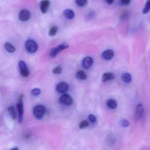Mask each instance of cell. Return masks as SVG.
<instances>
[{
	"label": "cell",
	"instance_id": "obj_1",
	"mask_svg": "<svg viewBox=\"0 0 150 150\" xmlns=\"http://www.w3.org/2000/svg\"><path fill=\"white\" fill-rule=\"evenodd\" d=\"M45 111V108L43 105H36L34 108V115L37 119H41L44 116Z\"/></svg>",
	"mask_w": 150,
	"mask_h": 150
},
{
	"label": "cell",
	"instance_id": "obj_2",
	"mask_svg": "<svg viewBox=\"0 0 150 150\" xmlns=\"http://www.w3.org/2000/svg\"><path fill=\"white\" fill-rule=\"evenodd\" d=\"M25 47L27 50L31 53L36 52L38 49L37 43L35 41L31 40L27 41L25 43Z\"/></svg>",
	"mask_w": 150,
	"mask_h": 150
},
{
	"label": "cell",
	"instance_id": "obj_3",
	"mask_svg": "<svg viewBox=\"0 0 150 150\" xmlns=\"http://www.w3.org/2000/svg\"><path fill=\"white\" fill-rule=\"evenodd\" d=\"M69 46L68 44L66 43H63V44H61L56 48H53L50 52V56L52 57H54L56 56L58 54L59 52L63 50L69 48Z\"/></svg>",
	"mask_w": 150,
	"mask_h": 150
},
{
	"label": "cell",
	"instance_id": "obj_4",
	"mask_svg": "<svg viewBox=\"0 0 150 150\" xmlns=\"http://www.w3.org/2000/svg\"><path fill=\"white\" fill-rule=\"evenodd\" d=\"M23 95H21L20 96L19 98L18 104H17V108H18V112H19V122L21 123L22 120L23 113Z\"/></svg>",
	"mask_w": 150,
	"mask_h": 150
},
{
	"label": "cell",
	"instance_id": "obj_5",
	"mask_svg": "<svg viewBox=\"0 0 150 150\" xmlns=\"http://www.w3.org/2000/svg\"><path fill=\"white\" fill-rule=\"evenodd\" d=\"M19 67L22 76L23 77H27L29 75V71L26 65V64L23 61H20L19 62Z\"/></svg>",
	"mask_w": 150,
	"mask_h": 150
},
{
	"label": "cell",
	"instance_id": "obj_6",
	"mask_svg": "<svg viewBox=\"0 0 150 150\" xmlns=\"http://www.w3.org/2000/svg\"><path fill=\"white\" fill-rule=\"evenodd\" d=\"M59 102L61 104L64 105H70L72 104V99L70 96L67 94H65L60 97Z\"/></svg>",
	"mask_w": 150,
	"mask_h": 150
},
{
	"label": "cell",
	"instance_id": "obj_7",
	"mask_svg": "<svg viewBox=\"0 0 150 150\" xmlns=\"http://www.w3.org/2000/svg\"><path fill=\"white\" fill-rule=\"evenodd\" d=\"M50 5L49 0H42L40 4V9L43 14H45L48 12V9Z\"/></svg>",
	"mask_w": 150,
	"mask_h": 150
},
{
	"label": "cell",
	"instance_id": "obj_8",
	"mask_svg": "<svg viewBox=\"0 0 150 150\" xmlns=\"http://www.w3.org/2000/svg\"><path fill=\"white\" fill-rule=\"evenodd\" d=\"M30 13L27 9H23L20 13L19 17L20 20L22 21H27L30 18Z\"/></svg>",
	"mask_w": 150,
	"mask_h": 150
},
{
	"label": "cell",
	"instance_id": "obj_9",
	"mask_svg": "<svg viewBox=\"0 0 150 150\" xmlns=\"http://www.w3.org/2000/svg\"><path fill=\"white\" fill-rule=\"evenodd\" d=\"M144 112V108L143 105L141 104H138L137 106L135 111V118L137 120L140 119Z\"/></svg>",
	"mask_w": 150,
	"mask_h": 150
},
{
	"label": "cell",
	"instance_id": "obj_10",
	"mask_svg": "<svg viewBox=\"0 0 150 150\" xmlns=\"http://www.w3.org/2000/svg\"><path fill=\"white\" fill-rule=\"evenodd\" d=\"M69 85L66 83L62 82L58 83L56 87V90L60 93H64L68 90Z\"/></svg>",
	"mask_w": 150,
	"mask_h": 150
},
{
	"label": "cell",
	"instance_id": "obj_11",
	"mask_svg": "<svg viewBox=\"0 0 150 150\" xmlns=\"http://www.w3.org/2000/svg\"><path fill=\"white\" fill-rule=\"evenodd\" d=\"M93 60L90 57H85L82 62V66L83 68L88 69L91 67L93 64Z\"/></svg>",
	"mask_w": 150,
	"mask_h": 150
},
{
	"label": "cell",
	"instance_id": "obj_12",
	"mask_svg": "<svg viewBox=\"0 0 150 150\" xmlns=\"http://www.w3.org/2000/svg\"><path fill=\"white\" fill-rule=\"evenodd\" d=\"M63 15L64 17L68 20H72L75 17V13L71 9H65L64 11Z\"/></svg>",
	"mask_w": 150,
	"mask_h": 150
},
{
	"label": "cell",
	"instance_id": "obj_13",
	"mask_svg": "<svg viewBox=\"0 0 150 150\" xmlns=\"http://www.w3.org/2000/svg\"><path fill=\"white\" fill-rule=\"evenodd\" d=\"M114 53L111 50H107L102 53V57L105 60H109L113 58Z\"/></svg>",
	"mask_w": 150,
	"mask_h": 150
},
{
	"label": "cell",
	"instance_id": "obj_14",
	"mask_svg": "<svg viewBox=\"0 0 150 150\" xmlns=\"http://www.w3.org/2000/svg\"><path fill=\"white\" fill-rule=\"evenodd\" d=\"M115 78V76L111 72H106L103 75L102 81L103 82H106L108 81L113 80Z\"/></svg>",
	"mask_w": 150,
	"mask_h": 150
},
{
	"label": "cell",
	"instance_id": "obj_15",
	"mask_svg": "<svg viewBox=\"0 0 150 150\" xmlns=\"http://www.w3.org/2000/svg\"><path fill=\"white\" fill-rule=\"evenodd\" d=\"M122 79L124 82L130 83L132 81V77L130 74L128 73H124L122 74Z\"/></svg>",
	"mask_w": 150,
	"mask_h": 150
},
{
	"label": "cell",
	"instance_id": "obj_16",
	"mask_svg": "<svg viewBox=\"0 0 150 150\" xmlns=\"http://www.w3.org/2000/svg\"><path fill=\"white\" fill-rule=\"evenodd\" d=\"M107 104L108 107L111 109H116L117 106V103L113 99H111L108 100Z\"/></svg>",
	"mask_w": 150,
	"mask_h": 150
},
{
	"label": "cell",
	"instance_id": "obj_17",
	"mask_svg": "<svg viewBox=\"0 0 150 150\" xmlns=\"http://www.w3.org/2000/svg\"><path fill=\"white\" fill-rule=\"evenodd\" d=\"M6 49L9 53H13L16 50L15 48L10 43H7L5 45Z\"/></svg>",
	"mask_w": 150,
	"mask_h": 150
},
{
	"label": "cell",
	"instance_id": "obj_18",
	"mask_svg": "<svg viewBox=\"0 0 150 150\" xmlns=\"http://www.w3.org/2000/svg\"><path fill=\"white\" fill-rule=\"evenodd\" d=\"M76 76L78 79L84 80L87 78V75L84 71L82 70L79 71L76 74Z\"/></svg>",
	"mask_w": 150,
	"mask_h": 150
},
{
	"label": "cell",
	"instance_id": "obj_19",
	"mask_svg": "<svg viewBox=\"0 0 150 150\" xmlns=\"http://www.w3.org/2000/svg\"><path fill=\"white\" fill-rule=\"evenodd\" d=\"M150 11V0H147L143 10V13L146 14Z\"/></svg>",
	"mask_w": 150,
	"mask_h": 150
},
{
	"label": "cell",
	"instance_id": "obj_20",
	"mask_svg": "<svg viewBox=\"0 0 150 150\" xmlns=\"http://www.w3.org/2000/svg\"><path fill=\"white\" fill-rule=\"evenodd\" d=\"M58 28L56 26L52 27L49 31V35L50 36H55L56 34Z\"/></svg>",
	"mask_w": 150,
	"mask_h": 150
},
{
	"label": "cell",
	"instance_id": "obj_21",
	"mask_svg": "<svg viewBox=\"0 0 150 150\" xmlns=\"http://www.w3.org/2000/svg\"><path fill=\"white\" fill-rule=\"evenodd\" d=\"M8 111L9 113L11 114L13 119H15L16 118V116L14 108L13 106H10L8 108Z\"/></svg>",
	"mask_w": 150,
	"mask_h": 150
},
{
	"label": "cell",
	"instance_id": "obj_22",
	"mask_svg": "<svg viewBox=\"0 0 150 150\" xmlns=\"http://www.w3.org/2000/svg\"><path fill=\"white\" fill-rule=\"evenodd\" d=\"M76 2L78 6L82 7L87 4V0H76Z\"/></svg>",
	"mask_w": 150,
	"mask_h": 150
},
{
	"label": "cell",
	"instance_id": "obj_23",
	"mask_svg": "<svg viewBox=\"0 0 150 150\" xmlns=\"http://www.w3.org/2000/svg\"><path fill=\"white\" fill-rule=\"evenodd\" d=\"M40 93H41V90L39 88L34 89L31 91V94L35 96L39 95Z\"/></svg>",
	"mask_w": 150,
	"mask_h": 150
},
{
	"label": "cell",
	"instance_id": "obj_24",
	"mask_svg": "<svg viewBox=\"0 0 150 150\" xmlns=\"http://www.w3.org/2000/svg\"><path fill=\"white\" fill-rule=\"evenodd\" d=\"M62 72V69L60 66L55 67L53 70V73L55 74H60Z\"/></svg>",
	"mask_w": 150,
	"mask_h": 150
},
{
	"label": "cell",
	"instance_id": "obj_25",
	"mask_svg": "<svg viewBox=\"0 0 150 150\" xmlns=\"http://www.w3.org/2000/svg\"><path fill=\"white\" fill-rule=\"evenodd\" d=\"M89 125L88 122H87L86 120H84V121H82L80 125V129H83V128H86V127H88Z\"/></svg>",
	"mask_w": 150,
	"mask_h": 150
},
{
	"label": "cell",
	"instance_id": "obj_26",
	"mask_svg": "<svg viewBox=\"0 0 150 150\" xmlns=\"http://www.w3.org/2000/svg\"><path fill=\"white\" fill-rule=\"evenodd\" d=\"M129 16H130L129 13L127 12H125L121 15L120 18H121V19H122V20H126L129 18Z\"/></svg>",
	"mask_w": 150,
	"mask_h": 150
},
{
	"label": "cell",
	"instance_id": "obj_27",
	"mask_svg": "<svg viewBox=\"0 0 150 150\" xmlns=\"http://www.w3.org/2000/svg\"><path fill=\"white\" fill-rule=\"evenodd\" d=\"M121 125L123 126V127H127L129 126V125H130V123L127 121L126 119H123L121 121Z\"/></svg>",
	"mask_w": 150,
	"mask_h": 150
},
{
	"label": "cell",
	"instance_id": "obj_28",
	"mask_svg": "<svg viewBox=\"0 0 150 150\" xmlns=\"http://www.w3.org/2000/svg\"><path fill=\"white\" fill-rule=\"evenodd\" d=\"M95 11H91L87 15V18L88 20H91L95 17Z\"/></svg>",
	"mask_w": 150,
	"mask_h": 150
},
{
	"label": "cell",
	"instance_id": "obj_29",
	"mask_svg": "<svg viewBox=\"0 0 150 150\" xmlns=\"http://www.w3.org/2000/svg\"><path fill=\"white\" fill-rule=\"evenodd\" d=\"M88 118L90 120V121L91 123H95L96 122L97 118H96V117L94 115H90V116H89Z\"/></svg>",
	"mask_w": 150,
	"mask_h": 150
},
{
	"label": "cell",
	"instance_id": "obj_30",
	"mask_svg": "<svg viewBox=\"0 0 150 150\" xmlns=\"http://www.w3.org/2000/svg\"><path fill=\"white\" fill-rule=\"evenodd\" d=\"M131 0H121V2L122 5L123 6H127L130 4Z\"/></svg>",
	"mask_w": 150,
	"mask_h": 150
},
{
	"label": "cell",
	"instance_id": "obj_31",
	"mask_svg": "<svg viewBox=\"0 0 150 150\" xmlns=\"http://www.w3.org/2000/svg\"><path fill=\"white\" fill-rule=\"evenodd\" d=\"M106 1L109 5H111L114 2V0H106Z\"/></svg>",
	"mask_w": 150,
	"mask_h": 150
},
{
	"label": "cell",
	"instance_id": "obj_32",
	"mask_svg": "<svg viewBox=\"0 0 150 150\" xmlns=\"http://www.w3.org/2000/svg\"><path fill=\"white\" fill-rule=\"evenodd\" d=\"M11 150H19V148L17 147H14V148H13V149H11Z\"/></svg>",
	"mask_w": 150,
	"mask_h": 150
}]
</instances>
